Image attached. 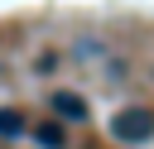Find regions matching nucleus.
Returning a JSON list of instances; mask_svg holds the SVG:
<instances>
[{
    "mask_svg": "<svg viewBox=\"0 0 154 149\" xmlns=\"http://www.w3.org/2000/svg\"><path fill=\"white\" fill-rule=\"evenodd\" d=\"M53 111H58L63 120H72V125L87 120V101H82L77 91H53Z\"/></svg>",
    "mask_w": 154,
    "mask_h": 149,
    "instance_id": "nucleus-2",
    "label": "nucleus"
},
{
    "mask_svg": "<svg viewBox=\"0 0 154 149\" xmlns=\"http://www.w3.org/2000/svg\"><path fill=\"white\" fill-rule=\"evenodd\" d=\"M111 135H116L120 144H144V139H154V111H149V106H120V111L111 115Z\"/></svg>",
    "mask_w": 154,
    "mask_h": 149,
    "instance_id": "nucleus-1",
    "label": "nucleus"
},
{
    "mask_svg": "<svg viewBox=\"0 0 154 149\" xmlns=\"http://www.w3.org/2000/svg\"><path fill=\"white\" fill-rule=\"evenodd\" d=\"M34 139H38L43 149H63V144H67V135H63V125H53V120H43V125L34 130Z\"/></svg>",
    "mask_w": 154,
    "mask_h": 149,
    "instance_id": "nucleus-3",
    "label": "nucleus"
},
{
    "mask_svg": "<svg viewBox=\"0 0 154 149\" xmlns=\"http://www.w3.org/2000/svg\"><path fill=\"white\" fill-rule=\"evenodd\" d=\"M19 135H24V115L5 106V111H0V139H19Z\"/></svg>",
    "mask_w": 154,
    "mask_h": 149,
    "instance_id": "nucleus-4",
    "label": "nucleus"
}]
</instances>
